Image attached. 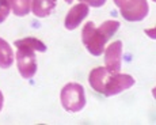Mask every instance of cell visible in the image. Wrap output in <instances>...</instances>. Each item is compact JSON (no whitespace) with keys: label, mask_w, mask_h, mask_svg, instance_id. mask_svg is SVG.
<instances>
[{"label":"cell","mask_w":156,"mask_h":125,"mask_svg":"<svg viewBox=\"0 0 156 125\" xmlns=\"http://www.w3.org/2000/svg\"><path fill=\"white\" fill-rule=\"evenodd\" d=\"M72 2H73V0H65V3H68V4H72ZM79 2L86 3L87 5H91V7L99 8V7H102V5H105L106 0H79Z\"/></svg>","instance_id":"7c38bea8"},{"label":"cell","mask_w":156,"mask_h":125,"mask_svg":"<svg viewBox=\"0 0 156 125\" xmlns=\"http://www.w3.org/2000/svg\"><path fill=\"white\" fill-rule=\"evenodd\" d=\"M16 46V64L18 71L23 79H31L37 72V59H35V50L33 48L27 46L26 44L20 42V40H16L14 42Z\"/></svg>","instance_id":"277c9868"},{"label":"cell","mask_w":156,"mask_h":125,"mask_svg":"<svg viewBox=\"0 0 156 125\" xmlns=\"http://www.w3.org/2000/svg\"><path fill=\"white\" fill-rule=\"evenodd\" d=\"M88 83L97 93L112 97L130 88L136 80L128 73H113L105 67H97L90 72Z\"/></svg>","instance_id":"6da1fadb"},{"label":"cell","mask_w":156,"mask_h":125,"mask_svg":"<svg viewBox=\"0 0 156 125\" xmlns=\"http://www.w3.org/2000/svg\"><path fill=\"white\" fill-rule=\"evenodd\" d=\"M61 105L67 112L77 113L86 106V91L79 83H68L60 93Z\"/></svg>","instance_id":"3957f363"},{"label":"cell","mask_w":156,"mask_h":125,"mask_svg":"<svg viewBox=\"0 0 156 125\" xmlns=\"http://www.w3.org/2000/svg\"><path fill=\"white\" fill-rule=\"evenodd\" d=\"M57 0H31V11L37 18H46L53 14Z\"/></svg>","instance_id":"ba28073f"},{"label":"cell","mask_w":156,"mask_h":125,"mask_svg":"<svg viewBox=\"0 0 156 125\" xmlns=\"http://www.w3.org/2000/svg\"><path fill=\"white\" fill-rule=\"evenodd\" d=\"M3 102H4V97H3L2 91H0V112H2V108H3Z\"/></svg>","instance_id":"4fadbf2b"},{"label":"cell","mask_w":156,"mask_h":125,"mask_svg":"<svg viewBox=\"0 0 156 125\" xmlns=\"http://www.w3.org/2000/svg\"><path fill=\"white\" fill-rule=\"evenodd\" d=\"M121 23L118 20H106L99 27L94 22H87L82 31V41L92 56H101L105 50L106 42L113 37V34L119 29Z\"/></svg>","instance_id":"7a4b0ae2"},{"label":"cell","mask_w":156,"mask_h":125,"mask_svg":"<svg viewBox=\"0 0 156 125\" xmlns=\"http://www.w3.org/2000/svg\"><path fill=\"white\" fill-rule=\"evenodd\" d=\"M90 12V8L86 3H79V4L73 5L69 11H68L67 16H65L64 25L67 30H75L79 27V25L87 18Z\"/></svg>","instance_id":"52a82bcc"},{"label":"cell","mask_w":156,"mask_h":125,"mask_svg":"<svg viewBox=\"0 0 156 125\" xmlns=\"http://www.w3.org/2000/svg\"><path fill=\"white\" fill-rule=\"evenodd\" d=\"M10 2L8 0H0V23H3L10 15Z\"/></svg>","instance_id":"8fae6325"},{"label":"cell","mask_w":156,"mask_h":125,"mask_svg":"<svg viewBox=\"0 0 156 125\" xmlns=\"http://www.w3.org/2000/svg\"><path fill=\"white\" fill-rule=\"evenodd\" d=\"M105 52V67L107 71L117 73L121 71V60H122V41H114Z\"/></svg>","instance_id":"8992f818"},{"label":"cell","mask_w":156,"mask_h":125,"mask_svg":"<svg viewBox=\"0 0 156 125\" xmlns=\"http://www.w3.org/2000/svg\"><path fill=\"white\" fill-rule=\"evenodd\" d=\"M14 62V52L12 48L5 40L0 38V68L7 70Z\"/></svg>","instance_id":"9c48e42d"},{"label":"cell","mask_w":156,"mask_h":125,"mask_svg":"<svg viewBox=\"0 0 156 125\" xmlns=\"http://www.w3.org/2000/svg\"><path fill=\"white\" fill-rule=\"evenodd\" d=\"M114 3L119 8L121 16L128 22H140L149 12L147 0H114Z\"/></svg>","instance_id":"5b68a950"},{"label":"cell","mask_w":156,"mask_h":125,"mask_svg":"<svg viewBox=\"0 0 156 125\" xmlns=\"http://www.w3.org/2000/svg\"><path fill=\"white\" fill-rule=\"evenodd\" d=\"M16 16H26L31 11V0H8Z\"/></svg>","instance_id":"30bf717a"}]
</instances>
